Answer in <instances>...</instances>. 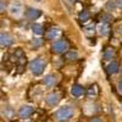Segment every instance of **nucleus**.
<instances>
[{
	"label": "nucleus",
	"instance_id": "1",
	"mask_svg": "<svg viewBox=\"0 0 122 122\" xmlns=\"http://www.w3.org/2000/svg\"><path fill=\"white\" fill-rule=\"evenodd\" d=\"M45 66H46L45 60L38 57V59H34V60H32V61L29 62V71H30V72H32L34 76H40V75L44 72Z\"/></svg>",
	"mask_w": 122,
	"mask_h": 122
},
{
	"label": "nucleus",
	"instance_id": "2",
	"mask_svg": "<svg viewBox=\"0 0 122 122\" xmlns=\"http://www.w3.org/2000/svg\"><path fill=\"white\" fill-rule=\"evenodd\" d=\"M73 116V109L71 106H62L54 114V117L59 122H66Z\"/></svg>",
	"mask_w": 122,
	"mask_h": 122
},
{
	"label": "nucleus",
	"instance_id": "3",
	"mask_svg": "<svg viewBox=\"0 0 122 122\" xmlns=\"http://www.w3.org/2000/svg\"><path fill=\"white\" fill-rule=\"evenodd\" d=\"M68 49V44L65 39H60V40H56L53 44V50L56 53V54H62L65 51H67Z\"/></svg>",
	"mask_w": 122,
	"mask_h": 122
},
{
	"label": "nucleus",
	"instance_id": "4",
	"mask_svg": "<svg viewBox=\"0 0 122 122\" xmlns=\"http://www.w3.org/2000/svg\"><path fill=\"white\" fill-rule=\"evenodd\" d=\"M34 112V107L30 105H22L18 110V116L21 118H28L30 115Z\"/></svg>",
	"mask_w": 122,
	"mask_h": 122
},
{
	"label": "nucleus",
	"instance_id": "5",
	"mask_svg": "<svg viewBox=\"0 0 122 122\" xmlns=\"http://www.w3.org/2000/svg\"><path fill=\"white\" fill-rule=\"evenodd\" d=\"M60 101V94L59 93H50L45 97V103L49 106H55Z\"/></svg>",
	"mask_w": 122,
	"mask_h": 122
},
{
	"label": "nucleus",
	"instance_id": "6",
	"mask_svg": "<svg viewBox=\"0 0 122 122\" xmlns=\"http://www.w3.org/2000/svg\"><path fill=\"white\" fill-rule=\"evenodd\" d=\"M42 16V12H40V10L38 9H34V7H28L26 10V17L28 20H37Z\"/></svg>",
	"mask_w": 122,
	"mask_h": 122
},
{
	"label": "nucleus",
	"instance_id": "7",
	"mask_svg": "<svg viewBox=\"0 0 122 122\" xmlns=\"http://www.w3.org/2000/svg\"><path fill=\"white\" fill-rule=\"evenodd\" d=\"M0 44H1V46H5V48L11 46L14 44V39L6 33H1L0 34Z\"/></svg>",
	"mask_w": 122,
	"mask_h": 122
},
{
	"label": "nucleus",
	"instance_id": "8",
	"mask_svg": "<svg viewBox=\"0 0 122 122\" xmlns=\"http://www.w3.org/2000/svg\"><path fill=\"white\" fill-rule=\"evenodd\" d=\"M84 94V88L79 84H73L71 87V95L75 98H79Z\"/></svg>",
	"mask_w": 122,
	"mask_h": 122
},
{
	"label": "nucleus",
	"instance_id": "9",
	"mask_svg": "<svg viewBox=\"0 0 122 122\" xmlns=\"http://www.w3.org/2000/svg\"><path fill=\"white\" fill-rule=\"evenodd\" d=\"M10 14H11L12 16H15V17H18L20 15L22 14V6H21V4H18V3L11 4V6H10Z\"/></svg>",
	"mask_w": 122,
	"mask_h": 122
},
{
	"label": "nucleus",
	"instance_id": "10",
	"mask_svg": "<svg viewBox=\"0 0 122 122\" xmlns=\"http://www.w3.org/2000/svg\"><path fill=\"white\" fill-rule=\"evenodd\" d=\"M60 34H61V30H60L57 27H51V28H50L48 32H46V38L54 40V39H57V38L60 37Z\"/></svg>",
	"mask_w": 122,
	"mask_h": 122
},
{
	"label": "nucleus",
	"instance_id": "11",
	"mask_svg": "<svg viewBox=\"0 0 122 122\" xmlns=\"http://www.w3.org/2000/svg\"><path fill=\"white\" fill-rule=\"evenodd\" d=\"M56 82H57V78H56V76H54V75H48V76H45L44 79H43L44 86H46V87H49V88L53 87V86H55Z\"/></svg>",
	"mask_w": 122,
	"mask_h": 122
},
{
	"label": "nucleus",
	"instance_id": "12",
	"mask_svg": "<svg viewBox=\"0 0 122 122\" xmlns=\"http://www.w3.org/2000/svg\"><path fill=\"white\" fill-rule=\"evenodd\" d=\"M97 29H98V32L99 34L101 36H106L109 33V30H110V27L107 23H103V22H100L98 26H97Z\"/></svg>",
	"mask_w": 122,
	"mask_h": 122
},
{
	"label": "nucleus",
	"instance_id": "13",
	"mask_svg": "<svg viewBox=\"0 0 122 122\" xmlns=\"http://www.w3.org/2000/svg\"><path fill=\"white\" fill-rule=\"evenodd\" d=\"M106 70H107V73H110V75H115V73L118 72L120 67H118V64L116 62V61H112V62H110V64L107 65Z\"/></svg>",
	"mask_w": 122,
	"mask_h": 122
},
{
	"label": "nucleus",
	"instance_id": "14",
	"mask_svg": "<svg viewBox=\"0 0 122 122\" xmlns=\"http://www.w3.org/2000/svg\"><path fill=\"white\" fill-rule=\"evenodd\" d=\"M30 29H32V32L36 34V36H42L44 33V29H43V26L40 23H33L30 26Z\"/></svg>",
	"mask_w": 122,
	"mask_h": 122
},
{
	"label": "nucleus",
	"instance_id": "15",
	"mask_svg": "<svg viewBox=\"0 0 122 122\" xmlns=\"http://www.w3.org/2000/svg\"><path fill=\"white\" fill-rule=\"evenodd\" d=\"M65 57H66L68 61H75V60L78 59V53L76 51V50H70V51L66 53Z\"/></svg>",
	"mask_w": 122,
	"mask_h": 122
},
{
	"label": "nucleus",
	"instance_id": "16",
	"mask_svg": "<svg viewBox=\"0 0 122 122\" xmlns=\"http://www.w3.org/2000/svg\"><path fill=\"white\" fill-rule=\"evenodd\" d=\"M105 7H106V10H107V11H115V10H116V1H115V0H107V1H106V4H105Z\"/></svg>",
	"mask_w": 122,
	"mask_h": 122
},
{
	"label": "nucleus",
	"instance_id": "17",
	"mask_svg": "<svg viewBox=\"0 0 122 122\" xmlns=\"http://www.w3.org/2000/svg\"><path fill=\"white\" fill-rule=\"evenodd\" d=\"M78 17H79V20L82 22H87L88 20H89V12L87 11V10H82V11L79 12Z\"/></svg>",
	"mask_w": 122,
	"mask_h": 122
},
{
	"label": "nucleus",
	"instance_id": "18",
	"mask_svg": "<svg viewBox=\"0 0 122 122\" xmlns=\"http://www.w3.org/2000/svg\"><path fill=\"white\" fill-rule=\"evenodd\" d=\"M115 51H114V49L112 48H107L105 51H104V59L105 60H110V59H112Z\"/></svg>",
	"mask_w": 122,
	"mask_h": 122
},
{
	"label": "nucleus",
	"instance_id": "19",
	"mask_svg": "<svg viewBox=\"0 0 122 122\" xmlns=\"http://www.w3.org/2000/svg\"><path fill=\"white\" fill-rule=\"evenodd\" d=\"M94 29H95V26L94 25H89V26H86L84 27V32H86V34L90 36V34L94 33Z\"/></svg>",
	"mask_w": 122,
	"mask_h": 122
},
{
	"label": "nucleus",
	"instance_id": "20",
	"mask_svg": "<svg viewBox=\"0 0 122 122\" xmlns=\"http://www.w3.org/2000/svg\"><path fill=\"white\" fill-rule=\"evenodd\" d=\"M101 22L103 23H109L110 22V20H111V15L110 14H104V15H101Z\"/></svg>",
	"mask_w": 122,
	"mask_h": 122
},
{
	"label": "nucleus",
	"instance_id": "21",
	"mask_svg": "<svg viewBox=\"0 0 122 122\" xmlns=\"http://www.w3.org/2000/svg\"><path fill=\"white\" fill-rule=\"evenodd\" d=\"M97 95V88L93 86V87H90L89 89H88V97H95Z\"/></svg>",
	"mask_w": 122,
	"mask_h": 122
},
{
	"label": "nucleus",
	"instance_id": "22",
	"mask_svg": "<svg viewBox=\"0 0 122 122\" xmlns=\"http://www.w3.org/2000/svg\"><path fill=\"white\" fill-rule=\"evenodd\" d=\"M32 44H33L34 46H39L40 44H42V39H39V38H34V39L32 40Z\"/></svg>",
	"mask_w": 122,
	"mask_h": 122
},
{
	"label": "nucleus",
	"instance_id": "23",
	"mask_svg": "<svg viewBox=\"0 0 122 122\" xmlns=\"http://www.w3.org/2000/svg\"><path fill=\"white\" fill-rule=\"evenodd\" d=\"M115 1H116V6L118 9H122V0H115Z\"/></svg>",
	"mask_w": 122,
	"mask_h": 122
},
{
	"label": "nucleus",
	"instance_id": "24",
	"mask_svg": "<svg viewBox=\"0 0 122 122\" xmlns=\"http://www.w3.org/2000/svg\"><path fill=\"white\" fill-rule=\"evenodd\" d=\"M89 122H103L99 117H93V118H90V121Z\"/></svg>",
	"mask_w": 122,
	"mask_h": 122
},
{
	"label": "nucleus",
	"instance_id": "25",
	"mask_svg": "<svg viewBox=\"0 0 122 122\" xmlns=\"http://www.w3.org/2000/svg\"><path fill=\"white\" fill-rule=\"evenodd\" d=\"M117 88H118V92H120V93H122V81H120V82H118Z\"/></svg>",
	"mask_w": 122,
	"mask_h": 122
},
{
	"label": "nucleus",
	"instance_id": "26",
	"mask_svg": "<svg viewBox=\"0 0 122 122\" xmlns=\"http://www.w3.org/2000/svg\"><path fill=\"white\" fill-rule=\"evenodd\" d=\"M0 6H1V10H0V11H1V12H4V10H5V5H4V0H1V1H0Z\"/></svg>",
	"mask_w": 122,
	"mask_h": 122
},
{
	"label": "nucleus",
	"instance_id": "27",
	"mask_svg": "<svg viewBox=\"0 0 122 122\" xmlns=\"http://www.w3.org/2000/svg\"><path fill=\"white\" fill-rule=\"evenodd\" d=\"M37 1H40V0H37Z\"/></svg>",
	"mask_w": 122,
	"mask_h": 122
},
{
	"label": "nucleus",
	"instance_id": "28",
	"mask_svg": "<svg viewBox=\"0 0 122 122\" xmlns=\"http://www.w3.org/2000/svg\"><path fill=\"white\" fill-rule=\"evenodd\" d=\"M73 1H77V0H73Z\"/></svg>",
	"mask_w": 122,
	"mask_h": 122
}]
</instances>
